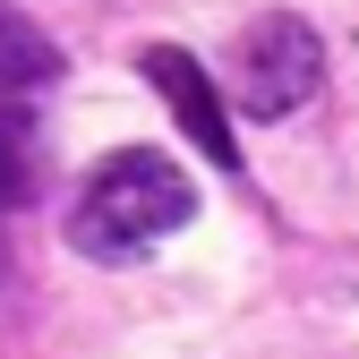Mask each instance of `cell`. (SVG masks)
<instances>
[{
    "mask_svg": "<svg viewBox=\"0 0 359 359\" xmlns=\"http://www.w3.org/2000/svg\"><path fill=\"white\" fill-rule=\"evenodd\" d=\"M189 214H197V180L180 171L171 154H154V146H128V154H103L95 171L77 180L69 248L120 265V257H146L154 240H171Z\"/></svg>",
    "mask_w": 359,
    "mask_h": 359,
    "instance_id": "obj_1",
    "label": "cell"
},
{
    "mask_svg": "<svg viewBox=\"0 0 359 359\" xmlns=\"http://www.w3.org/2000/svg\"><path fill=\"white\" fill-rule=\"evenodd\" d=\"M317 86H325V43L291 9L248 18L240 43H231V60H222V95H231L240 120H283V111H299L317 95Z\"/></svg>",
    "mask_w": 359,
    "mask_h": 359,
    "instance_id": "obj_2",
    "label": "cell"
},
{
    "mask_svg": "<svg viewBox=\"0 0 359 359\" xmlns=\"http://www.w3.org/2000/svg\"><path fill=\"white\" fill-rule=\"evenodd\" d=\"M146 86H154V95L171 103V120H180V137H189L214 171H231L240 163V137H231V111H222V95H214V77L189 60V52H180V43H146Z\"/></svg>",
    "mask_w": 359,
    "mask_h": 359,
    "instance_id": "obj_3",
    "label": "cell"
},
{
    "mask_svg": "<svg viewBox=\"0 0 359 359\" xmlns=\"http://www.w3.org/2000/svg\"><path fill=\"white\" fill-rule=\"evenodd\" d=\"M34 197H43V128L26 103L0 95V214H18Z\"/></svg>",
    "mask_w": 359,
    "mask_h": 359,
    "instance_id": "obj_4",
    "label": "cell"
},
{
    "mask_svg": "<svg viewBox=\"0 0 359 359\" xmlns=\"http://www.w3.org/2000/svg\"><path fill=\"white\" fill-rule=\"evenodd\" d=\"M60 69V43L43 34L18 0H0V95H26V86H43Z\"/></svg>",
    "mask_w": 359,
    "mask_h": 359,
    "instance_id": "obj_5",
    "label": "cell"
},
{
    "mask_svg": "<svg viewBox=\"0 0 359 359\" xmlns=\"http://www.w3.org/2000/svg\"><path fill=\"white\" fill-rule=\"evenodd\" d=\"M0 283H9V240H0Z\"/></svg>",
    "mask_w": 359,
    "mask_h": 359,
    "instance_id": "obj_6",
    "label": "cell"
}]
</instances>
